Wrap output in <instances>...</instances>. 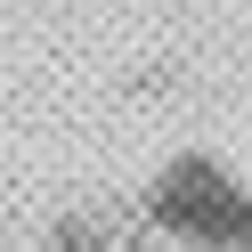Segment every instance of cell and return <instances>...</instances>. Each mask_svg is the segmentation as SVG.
I'll list each match as a JSON object with an SVG mask.
<instances>
[{
  "mask_svg": "<svg viewBox=\"0 0 252 252\" xmlns=\"http://www.w3.org/2000/svg\"><path fill=\"white\" fill-rule=\"evenodd\" d=\"M147 220L179 252H252V187L220 155H171L147 187Z\"/></svg>",
  "mask_w": 252,
  "mask_h": 252,
  "instance_id": "obj_1",
  "label": "cell"
}]
</instances>
